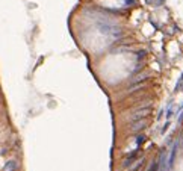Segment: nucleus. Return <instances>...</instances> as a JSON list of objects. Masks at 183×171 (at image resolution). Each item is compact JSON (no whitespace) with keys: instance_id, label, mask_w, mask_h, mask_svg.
Here are the masks:
<instances>
[{"instance_id":"nucleus-1","label":"nucleus","mask_w":183,"mask_h":171,"mask_svg":"<svg viewBox=\"0 0 183 171\" xmlns=\"http://www.w3.org/2000/svg\"><path fill=\"white\" fill-rule=\"evenodd\" d=\"M139 158H141V148L136 147L135 150H132L130 153H127V154H126V158L123 159V162H121V168H123V170L130 168Z\"/></svg>"},{"instance_id":"nucleus-2","label":"nucleus","mask_w":183,"mask_h":171,"mask_svg":"<svg viewBox=\"0 0 183 171\" xmlns=\"http://www.w3.org/2000/svg\"><path fill=\"white\" fill-rule=\"evenodd\" d=\"M151 114V106L147 105V106H141L139 109H136L135 112H132L129 120L130 121H136V120H145L147 117Z\"/></svg>"},{"instance_id":"nucleus-3","label":"nucleus","mask_w":183,"mask_h":171,"mask_svg":"<svg viewBox=\"0 0 183 171\" xmlns=\"http://www.w3.org/2000/svg\"><path fill=\"white\" fill-rule=\"evenodd\" d=\"M145 127H147V121L145 120H136V121H130V124H129V132L132 133H141Z\"/></svg>"},{"instance_id":"nucleus-4","label":"nucleus","mask_w":183,"mask_h":171,"mask_svg":"<svg viewBox=\"0 0 183 171\" xmlns=\"http://www.w3.org/2000/svg\"><path fill=\"white\" fill-rule=\"evenodd\" d=\"M177 150H179V142H174L173 147H171L170 150V154H168V159H166V168L171 170L174 167V161H176V154H177Z\"/></svg>"},{"instance_id":"nucleus-5","label":"nucleus","mask_w":183,"mask_h":171,"mask_svg":"<svg viewBox=\"0 0 183 171\" xmlns=\"http://www.w3.org/2000/svg\"><path fill=\"white\" fill-rule=\"evenodd\" d=\"M18 167H20V165H18V161H15V159H11V161L5 162L2 171H17Z\"/></svg>"},{"instance_id":"nucleus-6","label":"nucleus","mask_w":183,"mask_h":171,"mask_svg":"<svg viewBox=\"0 0 183 171\" xmlns=\"http://www.w3.org/2000/svg\"><path fill=\"white\" fill-rule=\"evenodd\" d=\"M145 139H147V136H145L144 133H136V138H135V144H136V147H141L142 144L145 142Z\"/></svg>"},{"instance_id":"nucleus-7","label":"nucleus","mask_w":183,"mask_h":171,"mask_svg":"<svg viewBox=\"0 0 183 171\" xmlns=\"http://www.w3.org/2000/svg\"><path fill=\"white\" fill-rule=\"evenodd\" d=\"M145 56H147V52H145L144 49L142 50H138L135 53V58H136V62H141L142 59H145Z\"/></svg>"},{"instance_id":"nucleus-8","label":"nucleus","mask_w":183,"mask_h":171,"mask_svg":"<svg viewBox=\"0 0 183 171\" xmlns=\"http://www.w3.org/2000/svg\"><path fill=\"white\" fill-rule=\"evenodd\" d=\"M182 88H183V73H182V76L179 79V82H177V85H176V91H182Z\"/></svg>"},{"instance_id":"nucleus-9","label":"nucleus","mask_w":183,"mask_h":171,"mask_svg":"<svg viewBox=\"0 0 183 171\" xmlns=\"http://www.w3.org/2000/svg\"><path fill=\"white\" fill-rule=\"evenodd\" d=\"M123 2H124V5H126V6H129V8H130V6H136V0H123Z\"/></svg>"},{"instance_id":"nucleus-10","label":"nucleus","mask_w":183,"mask_h":171,"mask_svg":"<svg viewBox=\"0 0 183 171\" xmlns=\"http://www.w3.org/2000/svg\"><path fill=\"white\" fill-rule=\"evenodd\" d=\"M168 126H170V123H168V121H166V123H165V126L162 127V133H165V130H166V129H168Z\"/></svg>"},{"instance_id":"nucleus-11","label":"nucleus","mask_w":183,"mask_h":171,"mask_svg":"<svg viewBox=\"0 0 183 171\" xmlns=\"http://www.w3.org/2000/svg\"><path fill=\"white\" fill-rule=\"evenodd\" d=\"M182 121H183V112H180L179 118H177V123H182Z\"/></svg>"},{"instance_id":"nucleus-12","label":"nucleus","mask_w":183,"mask_h":171,"mask_svg":"<svg viewBox=\"0 0 183 171\" xmlns=\"http://www.w3.org/2000/svg\"><path fill=\"white\" fill-rule=\"evenodd\" d=\"M136 171H144V167H141V168H139V170H136Z\"/></svg>"}]
</instances>
